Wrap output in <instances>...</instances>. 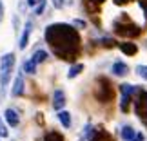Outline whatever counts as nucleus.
Segmentation results:
<instances>
[{
    "label": "nucleus",
    "instance_id": "f257e3e1",
    "mask_svg": "<svg viewBox=\"0 0 147 141\" xmlns=\"http://www.w3.org/2000/svg\"><path fill=\"white\" fill-rule=\"evenodd\" d=\"M46 40L53 51L62 58H73L80 45L78 33L73 25L67 24H51L46 29Z\"/></svg>",
    "mask_w": 147,
    "mask_h": 141
},
{
    "label": "nucleus",
    "instance_id": "f03ea898",
    "mask_svg": "<svg viewBox=\"0 0 147 141\" xmlns=\"http://www.w3.org/2000/svg\"><path fill=\"white\" fill-rule=\"evenodd\" d=\"M13 67H15V54L13 53L4 54L2 60H0V98H4L5 89L9 85V78H11V72H13Z\"/></svg>",
    "mask_w": 147,
    "mask_h": 141
},
{
    "label": "nucleus",
    "instance_id": "7ed1b4c3",
    "mask_svg": "<svg viewBox=\"0 0 147 141\" xmlns=\"http://www.w3.org/2000/svg\"><path fill=\"white\" fill-rule=\"evenodd\" d=\"M136 112H138L140 120H144L147 123V92H140V100H138Z\"/></svg>",
    "mask_w": 147,
    "mask_h": 141
},
{
    "label": "nucleus",
    "instance_id": "20e7f679",
    "mask_svg": "<svg viewBox=\"0 0 147 141\" xmlns=\"http://www.w3.org/2000/svg\"><path fill=\"white\" fill-rule=\"evenodd\" d=\"M65 105V94L62 89H56L53 94V109L55 110H62V107Z\"/></svg>",
    "mask_w": 147,
    "mask_h": 141
},
{
    "label": "nucleus",
    "instance_id": "39448f33",
    "mask_svg": "<svg viewBox=\"0 0 147 141\" xmlns=\"http://www.w3.org/2000/svg\"><path fill=\"white\" fill-rule=\"evenodd\" d=\"M31 31H33V24H31V22H26L24 33H22V36H20V43H18V47H20V49H26V47H27V43H29V36H31Z\"/></svg>",
    "mask_w": 147,
    "mask_h": 141
},
{
    "label": "nucleus",
    "instance_id": "423d86ee",
    "mask_svg": "<svg viewBox=\"0 0 147 141\" xmlns=\"http://www.w3.org/2000/svg\"><path fill=\"white\" fill-rule=\"evenodd\" d=\"M4 118H5V121H7V125L9 127H16L20 123V118H18V112H16L15 109H7L4 112Z\"/></svg>",
    "mask_w": 147,
    "mask_h": 141
},
{
    "label": "nucleus",
    "instance_id": "0eeeda50",
    "mask_svg": "<svg viewBox=\"0 0 147 141\" xmlns=\"http://www.w3.org/2000/svg\"><path fill=\"white\" fill-rule=\"evenodd\" d=\"M11 94L13 96H22L24 94V76L22 74H16L15 83H13V87H11Z\"/></svg>",
    "mask_w": 147,
    "mask_h": 141
},
{
    "label": "nucleus",
    "instance_id": "6e6552de",
    "mask_svg": "<svg viewBox=\"0 0 147 141\" xmlns=\"http://www.w3.org/2000/svg\"><path fill=\"white\" fill-rule=\"evenodd\" d=\"M127 65L123 63V61H115L113 63V74L115 76H125L127 74Z\"/></svg>",
    "mask_w": 147,
    "mask_h": 141
},
{
    "label": "nucleus",
    "instance_id": "1a4fd4ad",
    "mask_svg": "<svg viewBox=\"0 0 147 141\" xmlns=\"http://www.w3.org/2000/svg\"><path fill=\"white\" fill-rule=\"evenodd\" d=\"M56 116H58L60 123H62V125H64L65 128H69V127H71V114H69L67 110H58V114H56Z\"/></svg>",
    "mask_w": 147,
    "mask_h": 141
},
{
    "label": "nucleus",
    "instance_id": "9d476101",
    "mask_svg": "<svg viewBox=\"0 0 147 141\" xmlns=\"http://www.w3.org/2000/svg\"><path fill=\"white\" fill-rule=\"evenodd\" d=\"M120 49H122V53H123V54H129V56H134V54H136V51H138V47L134 45L133 42L122 43V45H120Z\"/></svg>",
    "mask_w": 147,
    "mask_h": 141
},
{
    "label": "nucleus",
    "instance_id": "9b49d317",
    "mask_svg": "<svg viewBox=\"0 0 147 141\" xmlns=\"http://www.w3.org/2000/svg\"><path fill=\"white\" fill-rule=\"evenodd\" d=\"M35 63L38 65V63H42V61H46L47 60V51H44V49H38V51H35V54H33V58H31Z\"/></svg>",
    "mask_w": 147,
    "mask_h": 141
},
{
    "label": "nucleus",
    "instance_id": "f8f14e48",
    "mask_svg": "<svg viewBox=\"0 0 147 141\" xmlns=\"http://www.w3.org/2000/svg\"><path fill=\"white\" fill-rule=\"evenodd\" d=\"M100 89H102V92L98 91V98H100L102 101H107V100H111L113 91H111L109 87H107V83H104V85H100Z\"/></svg>",
    "mask_w": 147,
    "mask_h": 141
},
{
    "label": "nucleus",
    "instance_id": "ddd939ff",
    "mask_svg": "<svg viewBox=\"0 0 147 141\" xmlns=\"http://www.w3.org/2000/svg\"><path fill=\"white\" fill-rule=\"evenodd\" d=\"M134 136H136V132H134L133 127H123L122 128V139L123 141H133Z\"/></svg>",
    "mask_w": 147,
    "mask_h": 141
},
{
    "label": "nucleus",
    "instance_id": "4468645a",
    "mask_svg": "<svg viewBox=\"0 0 147 141\" xmlns=\"http://www.w3.org/2000/svg\"><path fill=\"white\" fill-rule=\"evenodd\" d=\"M91 141H113L111 139V136L107 132H104V130H96L94 132V136L91 138Z\"/></svg>",
    "mask_w": 147,
    "mask_h": 141
},
{
    "label": "nucleus",
    "instance_id": "2eb2a0df",
    "mask_svg": "<svg viewBox=\"0 0 147 141\" xmlns=\"http://www.w3.org/2000/svg\"><path fill=\"white\" fill-rule=\"evenodd\" d=\"M82 71H84V65H82V63H76V65H73L71 69H69V72H67V78H69V80H71V78L78 76V74H80Z\"/></svg>",
    "mask_w": 147,
    "mask_h": 141
},
{
    "label": "nucleus",
    "instance_id": "dca6fc26",
    "mask_svg": "<svg viewBox=\"0 0 147 141\" xmlns=\"http://www.w3.org/2000/svg\"><path fill=\"white\" fill-rule=\"evenodd\" d=\"M22 67H24V71L27 72V74H35V72H36V63L33 60L24 61V65H22Z\"/></svg>",
    "mask_w": 147,
    "mask_h": 141
},
{
    "label": "nucleus",
    "instance_id": "f3484780",
    "mask_svg": "<svg viewBox=\"0 0 147 141\" xmlns=\"http://www.w3.org/2000/svg\"><path fill=\"white\" fill-rule=\"evenodd\" d=\"M120 91H122L123 96H131L134 91H136V87H134V85H129V83H122V85H120Z\"/></svg>",
    "mask_w": 147,
    "mask_h": 141
},
{
    "label": "nucleus",
    "instance_id": "a211bd4d",
    "mask_svg": "<svg viewBox=\"0 0 147 141\" xmlns=\"http://www.w3.org/2000/svg\"><path fill=\"white\" fill-rule=\"evenodd\" d=\"M129 100H131V96H123L122 94V103H120L122 112H127V109H129Z\"/></svg>",
    "mask_w": 147,
    "mask_h": 141
},
{
    "label": "nucleus",
    "instance_id": "6ab92c4d",
    "mask_svg": "<svg viewBox=\"0 0 147 141\" xmlns=\"http://www.w3.org/2000/svg\"><path fill=\"white\" fill-rule=\"evenodd\" d=\"M46 9V0H38V4L35 5V15H42Z\"/></svg>",
    "mask_w": 147,
    "mask_h": 141
},
{
    "label": "nucleus",
    "instance_id": "aec40b11",
    "mask_svg": "<svg viewBox=\"0 0 147 141\" xmlns=\"http://www.w3.org/2000/svg\"><path fill=\"white\" fill-rule=\"evenodd\" d=\"M44 141H64V139H62V136H60V134H56V132H49Z\"/></svg>",
    "mask_w": 147,
    "mask_h": 141
},
{
    "label": "nucleus",
    "instance_id": "412c9836",
    "mask_svg": "<svg viewBox=\"0 0 147 141\" xmlns=\"http://www.w3.org/2000/svg\"><path fill=\"white\" fill-rule=\"evenodd\" d=\"M136 71H138V74L144 78V80H147V65H138L136 67Z\"/></svg>",
    "mask_w": 147,
    "mask_h": 141
},
{
    "label": "nucleus",
    "instance_id": "4be33fe9",
    "mask_svg": "<svg viewBox=\"0 0 147 141\" xmlns=\"http://www.w3.org/2000/svg\"><path fill=\"white\" fill-rule=\"evenodd\" d=\"M5 136H7V128H5V125L0 121V138H5Z\"/></svg>",
    "mask_w": 147,
    "mask_h": 141
},
{
    "label": "nucleus",
    "instance_id": "5701e85b",
    "mask_svg": "<svg viewBox=\"0 0 147 141\" xmlns=\"http://www.w3.org/2000/svg\"><path fill=\"white\" fill-rule=\"evenodd\" d=\"M64 4H65V0H53V5L56 9H60V7H64Z\"/></svg>",
    "mask_w": 147,
    "mask_h": 141
},
{
    "label": "nucleus",
    "instance_id": "b1692460",
    "mask_svg": "<svg viewBox=\"0 0 147 141\" xmlns=\"http://www.w3.org/2000/svg\"><path fill=\"white\" fill-rule=\"evenodd\" d=\"M140 7H142L145 11V18H147V2H144V0H140Z\"/></svg>",
    "mask_w": 147,
    "mask_h": 141
},
{
    "label": "nucleus",
    "instance_id": "393cba45",
    "mask_svg": "<svg viewBox=\"0 0 147 141\" xmlns=\"http://www.w3.org/2000/svg\"><path fill=\"white\" fill-rule=\"evenodd\" d=\"M144 139H145V136H144L142 132H140V134H136V136H134V139H133V141H144Z\"/></svg>",
    "mask_w": 147,
    "mask_h": 141
},
{
    "label": "nucleus",
    "instance_id": "a878e982",
    "mask_svg": "<svg viewBox=\"0 0 147 141\" xmlns=\"http://www.w3.org/2000/svg\"><path fill=\"white\" fill-rule=\"evenodd\" d=\"M4 18V4H2V0H0V22H2Z\"/></svg>",
    "mask_w": 147,
    "mask_h": 141
},
{
    "label": "nucleus",
    "instance_id": "bb28decb",
    "mask_svg": "<svg viewBox=\"0 0 147 141\" xmlns=\"http://www.w3.org/2000/svg\"><path fill=\"white\" fill-rule=\"evenodd\" d=\"M38 0H27V5H36Z\"/></svg>",
    "mask_w": 147,
    "mask_h": 141
},
{
    "label": "nucleus",
    "instance_id": "cd10ccee",
    "mask_svg": "<svg viewBox=\"0 0 147 141\" xmlns=\"http://www.w3.org/2000/svg\"><path fill=\"white\" fill-rule=\"evenodd\" d=\"M123 2H127V0H115V4H123Z\"/></svg>",
    "mask_w": 147,
    "mask_h": 141
},
{
    "label": "nucleus",
    "instance_id": "c85d7f7f",
    "mask_svg": "<svg viewBox=\"0 0 147 141\" xmlns=\"http://www.w3.org/2000/svg\"><path fill=\"white\" fill-rule=\"evenodd\" d=\"M65 2H69V4H73V0H65Z\"/></svg>",
    "mask_w": 147,
    "mask_h": 141
},
{
    "label": "nucleus",
    "instance_id": "c756f323",
    "mask_svg": "<svg viewBox=\"0 0 147 141\" xmlns=\"http://www.w3.org/2000/svg\"><path fill=\"white\" fill-rule=\"evenodd\" d=\"M96 2H102V0H96Z\"/></svg>",
    "mask_w": 147,
    "mask_h": 141
}]
</instances>
